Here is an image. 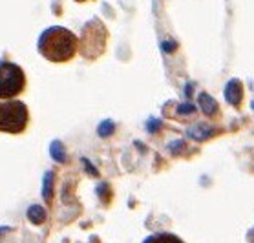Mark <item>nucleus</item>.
Masks as SVG:
<instances>
[{
  "label": "nucleus",
  "mask_w": 254,
  "mask_h": 243,
  "mask_svg": "<svg viewBox=\"0 0 254 243\" xmlns=\"http://www.w3.org/2000/svg\"><path fill=\"white\" fill-rule=\"evenodd\" d=\"M39 52L52 62H66L77 53V37L61 26L48 28L39 39Z\"/></svg>",
  "instance_id": "1"
},
{
  "label": "nucleus",
  "mask_w": 254,
  "mask_h": 243,
  "mask_svg": "<svg viewBox=\"0 0 254 243\" xmlns=\"http://www.w3.org/2000/svg\"><path fill=\"white\" fill-rule=\"evenodd\" d=\"M28 108L20 101H0V132L20 133L28 126Z\"/></svg>",
  "instance_id": "2"
},
{
  "label": "nucleus",
  "mask_w": 254,
  "mask_h": 243,
  "mask_svg": "<svg viewBox=\"0 0 254 243\" xmlns=\"http://www.w3.org/2000/svg\"><path fill=\"white\" fill-rule=\"evenodd\" d=\"M26 88V75L17 64L0 62V99H11Z\"/></svg>",
  "instance_id": "3"
},
{
  "label": "nucleus",
  "mask_w": 254,
  "mask_h": 243,
  "mask_svg": "<svg viewBox=\"0 0 254 243\" xmlns=\"http://www.w3.org/2000/svg\"><path fill=\"white\" fill-rule=\"evenodd\" d=\"M143 243H185L179 236L170 234V232H156L150 234L148 238H144Z\"/></svg>",
  "instance_id": "4"
},
{
  "label": "nucleus",
  "mask_w": 254,
  "mask_h": 243,
  "mask_svg": "<svg viewBox=\"0 0 254 243\" xmlns=\"http://www.w3.org/2000/svg\"><path fill=\"white\" fill-rule=\"evenodd\" d=\"M249 243H254V227L253 229H251V231H249Z\"/></svg>",
  "instance_id": "5"
},
{
  "label": "nucleus",
  "mask_w": 254,
  "mask_h": 243,
  "mask_svg": "<svg viewBox=\"0 0 254 243\" xmlns=\"http://www.w3.org/2000/svg\"><path fill=\"white\" fill-rule=\"evenodd\" d=\"M79 2H82V0H79Z\"/></svg>",
  "instance_id": "6"
}]
</instances>
